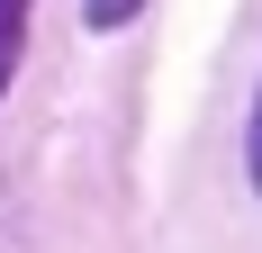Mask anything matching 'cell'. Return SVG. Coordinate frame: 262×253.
I'll return each mask as SVG.
<instances>
[{"label":"cell","mask_w":262,"mask_h":253,"mask_svg":"<svg viewBox=\"0 0 262 253\" xmlns=\"http://www.w3.org/2000/svg\"><path fill=\"white\" fill-rule=\"evenodd\" d=\"M18 36H27V0H0V91H9V64H18Z\"/></svg>","instance_id":"6da1fadb"},{"label":"cell","mask_w":262,"mask_h":253,"mask_svg":"<svg viewBox=\"0 0 262 253\" xmlns=\"http://www.w3.org/2000/svg\"><path fill=\"white\" fill-rule=\"evenodd\" d=\"M81 9H91V27H127L145 0H81Z\"/></svg>","instance_id":"7a4b0ae2"},{"label":"cell","mask_w":262,"mask_h":253,"mask_svg":"<svg viewBox=\"0 0 262 253\" xmlns=\"http://www.w3.org/2000/svg\"><path fill=\"white\" fill-rule=\"evenodd\" d=\"M253 190H262V100H253Z\"/></svg>","instance_id":"3957f363"}]
</instances>
